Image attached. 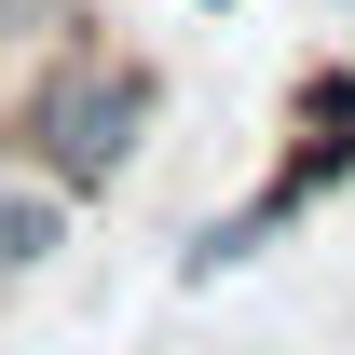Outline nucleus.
Here are the masks:
<instances>
[{
  "label": "nucleus",
  "mask_w": 355,
  "mask_h": 355,
  "mask_svg": "<svg viewBox=\"0 0 355 355\" xmlns=\"http://www.w3.org/2000/svg\"><path fill=\"white\" fill-rule=\"evenodd\" d=\"M137 123H150V69H110V55H69L42 96H28V150H42L55 191H110L137 164Z\"/></svg>",
  "instance_id": "1"
},
{
  "label": "nucleus",
  "mask_w": 355,
  "mask_h": 355,
  "mask_svg": "<svg viewBox=\"0 0 355 355\" xmlns=\"http://www.w3.org/2000/svg\"><path fill=\"white\" fill-rule=\"evenodd\" d=\"M55 232H69V191H0V273L55 260Z\"/></svg>",
  "instance_id": "2"
},
{
  "label": "nucleus",
  "mask_w": 355,
  "mask_h": 355,
  "mask_svg": "<svg viewBox=\"0 0 355 355\" xmlns=\"http://www.w3.org/2000/svg\"><path fill=\"white\" fill-rule=\"evenodd\" d=\"M14 14H28V0H0V28H14Z\"/></svg>",
  "instance_id": "3"
},
{
  "label": "nucleus",
  "mask_w": 355,
  "mask_h": 355,
  "mask_svg": "<svg viewBox=\"0 0 355 355\" xmlns=\"http://www.w3.org/2000/svg\"><path fill=\"white\" fill-rule=\"evenodd\" d=\"M342 14H355V0H342Z\"/></svg>",
  "instance_id": "4"
}]
</instances>
